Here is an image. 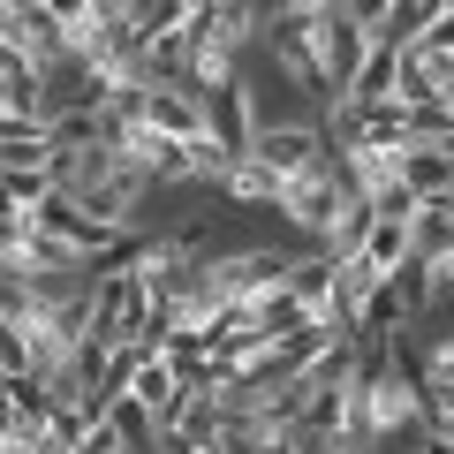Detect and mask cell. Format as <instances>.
I'll return each mask as SVG.
<instances>
[{
	"label": "cell",
	"instance_id": "8992f818",
	"mask_svg": "<svg viewBox=\"0 0 454 454\" xmlns=\"http://www.w3.org/2000/svg\"><path fill=\"white\" fill-rule=\"evenodd\" d=\"M394 83H402V46H379L364 53V68L348 76V91H340V106H394Z\"/></svg>",
	"mask_w": 454,
	"mask_h": 454
},
{
	"label": "cell",
	"instance_id": "3957f363",
	"mask_svg": "<svg viewBox=\"0 0 454 454\" xmlns=\"http://www.w3.org/2000/svg\"><path fill=\"white\" fill-rule=\"evenodd\" d=\"M145 121L160 137H175V145H205V98H197L190 83H152L145 91Z\"/></svg>",
	"mask_w": 454,
	"mask_h": 454
},
{
	"label": "cell",
	"instance_id": "277c9868",
	"mask_svg": "<svg viewBox=\"0 0 454 454\" xmlns=\"http://www.w3.org/2000/svg\"><path fill=\"white\" fill-rule=\"evenodd\" d=\"M402 190L417 197V205H439V197H454V152L447 145H402Z\"/></svg>",
	"mask_w": 454,
	"mask_h": 454
},
{
	"label": "cell",
	"instance_id": "6da1fadb",
	"mask_svg": "<svg viewBox=\"0 0 454 454\" xmlns=\"http://www.w3.org/2000/svg\"><path fill=\"white\" fill-rule=\"evenodd\" d=\"M295 31H303V53H310V68H318V91H325V106H333L340 91H348V76L364 68V53H372V31H356V23L340 16H295Z\"/></svg>",
	"mask_w": 454,
	"mask_h": 454
},
{
	"label": "cell",
	"instance_id": "52a82bcc",
	"mask_svg": "<svg viewBox=\"0 0 454 454\" xmlns=\"http://www.w3.org/2000/svg\"><path fill=\"white\" fill-rule=\"evenodd\" d=\"M220 197H227V205H250V212H273V205H280V175H273V167H258V160L243 152V160H227Z\"/></svg>",
	"mask_w": 454,
	"mask_h": 454
},
{
	"label": "cell",
	"instance_id": "5b68a950",
	"mask_svg": "<svg viewBox=\"0 0 454 454\" xmlns=\"http://www.w3.org/2000/svg\"><path fill=\"white\" fill-rule=\"evenodd\" d=\"M333 250H295V258H288V280H280V288H288L295 295V303H303L310 310V318H325V310H333ZM325 325H333V318H325Z\"/></svg>",
	"mask_w": 454,
	"mask_h": 454
},
{
	"label": "cell",
	"instance_id": "7a4b0ae2",
	"mask_svg": "<svg viewBox=\"0 0 454 454\" xmlns=\"http://www.w3.org/2000/svg\"><path fill=\"white\" fill-rule=\"evenodd\" d=\"M250 160L273 167L280 182H295V175H310L318 160H333V145H325V121H318V114H288V121H265V129H258Z\"/></svg>",
	"mask_w": 454,
	"mask_h": 454
},
{
	"label": "cell",
	"instance_id": "9c48e42d",
	"mask_svg": "<svg viewBox=\"0 0 454 454\" xmlns=\"http://www.w3.org/2000/svg\"><path fill=\"white\" fill-rule=\"evenodd\" d=\"M175 394H182V379H175V364H167V356H145V364H137V379H129V402L137 409H152V417H175Z\"/></svg>",
	"mask_w": 454,
	"mask_h": 454
},
{
	"label": "cell",
	"instance_id": "8fae6325",
	"mask_svg": "<svg viewBox=\"0 0 454 454\" xmlns=\"http://www.w3.org/2000/svg\"><path fill=\"white\" fill-rule=\"evenodd\" d=\"M417 454H454V439H447V432H424V447H417Z\"/></svg>",
	"mask_w": 454,
	"mask_h": 454
},
{
	"label": "cell",
	"instance_id": "30bf717a",
	"mask_svg": "<svg viewBox=\"0 0 454 454\" xmlns=\"http://www.w3.org/2000/svg\"><path fill=\"white\" fill-rule=\"evenodd\" d=\"M432 16H439V0H394V8H387V23H379L372 38H379V46H402V53H409L424 31H432Z\"/></svg>",
	"mask_w": 454,
	"mask_h": 454
},
{
	"label": "cell",
	"instance_id": "ba28073f",
	"mask_svg": "<svg viewBox=\"0 0 454 454\" xmlns=\"http://www.w3.org/2000/svg\"><path fill=\"white\" fill-rule=\"evenodd\" d=\"M348 258H364L379 280H394L409 258H417V250H409V220H372V235H364V243L348 250Z\"/></svg>",
	"mask_w": 454,
	"mask_h": 454
}]
</instances>
